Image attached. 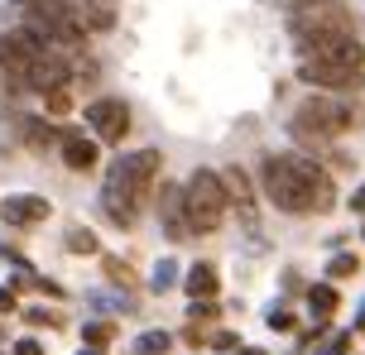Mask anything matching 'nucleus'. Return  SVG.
Wrapping results in <instances>:
<instances>
[{
	"instance_id": "obj_5",
	"label": "nucleus",
	"mask_w": 365,
	"mask_h": 355,
	"mask_svg": "<svg viewBox=\"0 0 365 355\" xmlns=\"http://www.w3.org/2000/svg\"><path fill=\"white\" fill-rule=\"evenodd\" d=\"M298 77L308 87H322V92H361L365 87V68H351V63H327V58H298Z\"/></svg>"
},
{
	"instance_id": "obj_16",
	"label": "nucleus",
	"mask_w": 365,
	"mask_h": 355,
	"mask_svg": "<svg viewBox=\"0 0 365 355\" xmlns=\"http://www.w3.org/2000/svg\"><path fill=\"white\" fill-rule=\"evenodd\" d=\"M351 206H361V211H365V187H361V192H356V202H351Z\"/></svg>"
},
{
	"instance_id": "obj_8",
	"label": "nucleus",
	"mask_w": 365,
	"mask_h": 355,
	"mask_svg": "<svg viewBox=\"0 0 365 355\" xmlns=\"http://www.w3.org/2000/svg\"><path fill=\"white\" fill-rule=\"evenodd\" d=\"M63 164L73 173H91L96 169V144L87 134H63Z\"/></svg>"
},
{
	"instance_id": "obj_17",
	"label": "nucleus",
	"mask_w": 365,
	"mask_h": 355,
	"mask_svg": "<svg viewBox=\"0 0 365 355\" xmlns=\"http://www.w3.org/2000/svg\"><path fill=\"white\" fill-rule=\"evenodd\" d=\"M284 5H289V10H293V5H308V0H284Z\"/></svg>"
},
{
	"instance_id": "obj_6",
	"label": "nucleus",
	"mask_w": 365,
	"mask_h": 355,
	"mask_svg": "<svg viewBox=\"0 0 365 355\" xmlns=\"http://www.w3.org/2000/svg\"><path fill=\"white\" fill-rule=\"evenodd\" d=\"M293 43H298V58H327V63L365 68L361 34H303V38H293Z\"/></svg>"
},
{
	"instance_id": "obj_14",
	"label": "nucleus",
	"mask_w": 365,
	"mask_h": 355,
	"mask_svg": "<svg viewBox=\"0 0 365 355\" xmlns=\"http://www.w3.org/2000/svg\"><path fill=\"white\" fill-rule=\"evenodd\" d=\"M68 245H73L77 255H82V250H87V255L96 250V240H91V235H82V231H73V235H68Z\"/></svg>"
},
{
	"instance_id": "obj_9",
	"label": "nucleus",
	"mask_w": 365,
	"mask_h": 355,
	"mask_svg": "<svg viewBox=\"0 0 365 355\" xmlns=\"http://www.w3.org/2000/svg\"><path fill=\"white\" fill-rule=\"evenodd\" d=\"M0 211H5L10 226H38L43 216H48V202H43V197H10Z\"/></svg>"
},
{
	"instance_id": "obj_15",
	"label": "nucleus",
	"mask_w": 365,
	"mask_h": 355,
	"mask_svg": "<svg viewBox=\"0 0 365 355\" xmlns=\"http://www.w3.org/2000/svg\"><path fill=\"white\" fill-rule=\"evenodd\" d=\"M10 307H15V293H5V288H0V312H10Z\"/></svg>"
},
{
	"instance_id": "obj_3",
	"label": "nucleus",
	"mask_w": 365,
	"mask_h": 355,
	"mask_svg": "<svg viewBox=\"0 0 365 355\" xmlns=\"http://www.w3.org/2000/svg\"><path fill=\"white\" fill-rule=\"evenodd\" d=\"M226 202H231V192L221 183L217 173H192L187 178V192H182V211H187V226L192 231H217L221 216H226Z\"/></svg>"
},
{
	"instance_id": "obj_7",
	"label": "nucleus",
	"mask_w": 365,
	"mask_h": 355,
	"mask_svg": "<svg viewBox=\"0 0 365 355\" xmlns=\"http://www.w3.org/2000/svg\"><path fill=\"white\" fill-rule=\"evenodd\" d=\"M87 125L106 144H120L125 139V130H130V106L125 101H115V96H101V101H91L87 106Z\"/></svg>"
},
{
	"instance_id": "obj_11",
	"label": "nucleus",
	"mask_w": 365,
	"mask_h": 355,
	"mask_svg": "<svg viewBox=\"0 0 365 355\" xmlns=\"http://www.w3.org/2000/svg\"><path fill=\"white\" fill-rule=\"evenodd\" d=\"M19 130H24V139H29L34 149H48V144H53V125H43V120H24Z\"/></svg>"
},
{
	"instance_id": "obj_2",
	"label": "nucleus",
	"mask_w": 365,
	"mask_h": 355,
	"mask_svg": "<svg viewBox=\"0 0 365 355\" xmlns=\"http://www.w3.org/2000/svg\"><path fill=\"white\" fill-rule=\"evenodd\" d=\"M293 139H303V144H331V139H341L346 130H356V111H351L346 101H336V96H312L303 101L289 120Z\"/></svg>"
},
{
	"instance_id": "obj_12",
	"label": "nucleus",
	"mask_w": 365,
	"mask_h": 355,
	"mask_svg": "<svg viewBox=\"0 0 365 355\" xmlns=\"http://www.w3.org/2000/svg\"><path fill=\"white\" fill-rule=\"evenodd\" d=\"M312 307H317V312H331V307H336V293H331V288H312Z\"/></svg>"
},
{
	"instance_id": "obj_13",
	"label": "nucleus",
	"mask_w": 365,
	"mask_h": 355,
	"mask_svg": "<svg viewBox=\"0 0 365 355\" xmlns=\"http://www.w3.org/2000/svg\"><path fill=\"white\" fill-rule=\"evenodd\" d=\"M361 264L351 260V255H341V260H331V279H346V274H356Z\"/></svg>"
},
{
	"instance_id": "obj_4",
	"label": "nucleus",
	"mask_w": 365,
	"mask_h": 355,
	"mask_svg": "<svg viewBox=\"0 0 365 355\" xmlns=\"http://www.w3.org/2000/svg\"><path fill=\"white\" fill-rule=\"evenodd\" d=\"M289 34H356V15L346 10V0H308L289 10Z\"/></svg>"
},
{
	"instance_id": "obj_10",
	"label": "nucleus",
	"mask_w": 365,
	"mask_h": 355,
	"mask_svg": "<svg viewBox=\"0 0 365 355\" xmlns=\"http://www.w3.org/2000/svg\"><path fill=\"white\" fill-rule=\"evenodd\" d=\"M187 293H197V298H212V293H217V269H212V264H197V269L187 274Z\"/></svg>"
},
{
	"instance_id": "obj_1",
	"label": "nucleus",
	"mask_w": 365,
	"mask_h": 355,
	"mask_svg": "<svg viewBox=\"0 0 365 355\" xmlns=\"http://www.w3.org/2000/svg\"><path fill=\"white\" fill-rule=\"evenodd\" d=\"M264 192L279 211L289 216H308V211H327L331 206V178L312 159H293V154H269L264 159Z\"/></svg>"
}]
</instances>
